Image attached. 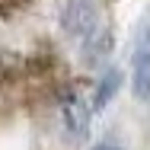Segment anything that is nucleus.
Returning <instances> with one entry per match:
<instances>
[{"instance_id":"nucleus-1","label":"nucleus","mask_w":150,"mask_h":150,"mask_svg":"<svg viewBox=\"0 0 150 150\" xmlns=\"http://www.w3.org/2000/svg\"><path fill=\"white\" fill-rule=\"evenodd\" d=\"M61 115H64V125L74 137H86L90 134V105L74 86L61 93Z\"/></svg>"},{"instance_id":"nucleus-2","label":"nucleus","mask_w":150,"mask_h":150,"mask_svg":"<svg viewBox=\"0 0 150 150\" xmlns=\"http://www.w3.org/2000/svg\"><path fill=\"white\" fill-rule=\"evenodd\" d=\"M131 70H134V93L141 99H147L150 96V26H144L134 38Z\"/></svg>"},{"instance_id":"nucleus-3","label":"nucleus","mask_w":150,"mask_h":150,"mask_svg":"<svg viewBox=\"0 0 150 150\" xmlns=\"http://www.w3.org/2000/svg\"><path fill=\"white\" fill-rule=\"evenodd\" d=\"M118 83H121V74H118V70H109V74L102 77V83L96 86V96H93V109H102V105H105V102L115 96Z\"/></svg>"},{"instance_id":"nucleus-4","label":"nucleus","mask_w":150,"mask_h":150,"mask_svg":"<svg viewBox=\"0 0 150 150\" xmlns=\"http://www.w3.org/2000/svg\"><path fill=\"white\" fill-rule=\"evenodd\" d=\"M26 3H29V0H0V19H6V16L19 13Z\"/></svg>"},{"instance_id":"nucleus-5","label":"nucleus","mask_w":150,"mask_h":150,"mask_svg":"<svg viewBox=\"0 0 150 150\" xmlns=\"http://www.w3.org/2000/svg\"><path fill=\"white\" fill-rule=\"evenodd\" d=\"M96 150H118V147H105V144H102V147H96Z\"/></svg>"}]
</instances>
